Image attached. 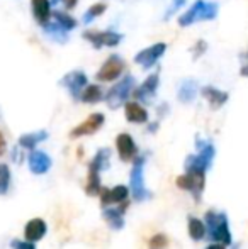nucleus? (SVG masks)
<instances>
[{
    "mask_svg": "<svg viewBox=\"0 0 248 249\" xmlns=\"http://www.w3.org/2000/svg\"><path fill=\"white\" fill-rule=\"evenodd\" d=\"M134 85H136L134 76L126 75L119 83H116L114 87H111V90L106 93L104 99H106L107 105H109L113 110H116V108H119L121 105H124L126 100H128V97L131 95L133 90H134Z\"/></svg>",
    "mask_w": 248,
    "mask_h": 249,
    "instance_id": "1",
    "label": "nucleus"
},
{
    "mask_svg": "<svg viewBox=\"0 0 248 249\" xmlns=\"http://www.w3.org/2000/svg\"><path fill=\"white\" fill-rule=\"evenodd\" d=\"M126 70V61L121 58L119 54H111L106 61L102 63L100 70L95 73V78L97 82H102V83H109L117 80L121 75L124 73Z\"/></svg>",
    "mask_w": 248,
    "mask_h": 249,
    "instance_id": "2",
    "label": "nucleus"
},
{
    "mask_svg": "<svg viewBox=\"0 0 248 249\" xmlns=\"http://www.w3.org/2000/svg\"><path fill=\"white\" fill-rule=\"evenodd\" d=\"M206 232L214 241H221L223 244L231 243V236H229L228 222H226L225 215H216V213L209 212L206 215Z\"/></svg>",
    "mask_w": 248,
    "mask_h": 249,
    "instance_id": "3",
    "label": "nucleus"
},
{
    "mask_svg": "<svg viewBox=\"0 0 248 249\" xmlns=\"http://www.w3.org/2000/svg\"><path fill=\"white\" fill-rule=\"evenodd\" d=\"M123 34L116 31H85L83 39H87L92 48L100 50V48H116L123 41Z\"/></svg>",
    "mask_w": 248,
    "mask_h": 249,
    "instance_id": "4",
    "label": "nucleus"
},
{
    "mask_svg": "<svg viewBox=\"0 0 248 249\" xmlns=\"http://www.w3.org/2000/svg\"><path fill=\"white\" fill-rule=\"evenodd\" d=\"M165 51H167V43H155V44H152V46L141 50L139 53H136L134 61L138 63L139 66H143L145 70H150L152 66L156 65V61H158L163 54H165Z\"/></svg>",
    "mask_w": 248,
    "mask_h": 249,
    "instance_id": "5",
    "label": "nucleus"
},
{
    "mask_svg": "<svg viewBox=\"0 0 248 249\" xmlns=\"http://www.w3.org/2000/svg\"><path fill=\"white\" fill-rule=\"evenodd\" d=\"M87 83H89V78H87L85 73L80 71V70H73V71L66 73L60 80V85L68 90L73 99H80V93H82V90L87 87Z\"/></svg>",
    "mask_w": 248,
    "mask_h": 249,
    "instance_id": "6",
    "label": "nucleus"
},
{
    "mask_svg": "<svg viewBox=\"0 0 248 249\" xmlns=\"http://www.w3.org/2000/svg\"><path fill=\"white\" fill-rule=\"evenodd\" d=\"M158 85H160V71H155V73H152V75L146 76L145 82L133 90V97H134L138 102L148 104V102H152L153 97L156 95Z\"/></svg>",
    "mask_w": 248,
    "mask_h": 249,
    "instance_id": "7",
    "label": "nucleus"
},
{
    "mask_svg": "<svg viewBox=\"0 0 248 249\" xmlns=\"http://www.w3.org/2000/svg\"><path fill=\"white\" fill-rule=\"evenodd\" d=\"M104 121H106V117H104V114H100V112L90 114L82 124H78L72 132H70V138L76 139V138H82V136L95 134V132L104 125Z\"/></svg>",
    "mask_w": 248,
    "mask_h": 249,
    "instance_id": "8",
    "label": "nucleus"
},
{
    "mask_svg": "<svg viewBox=\"0 0 248 249\" xmlns=\"http://www.w3.org/2000/svg\"><path fill=\"white\" fill-rule=\"evenodd\" d=\"M143 164H145V158H138V160L134 161V166H133V171H131V188H133V194H134L136 200H146L152 197V194L145 188Z\"/></svg>",
    "mask_w": 248,
    "mask_h": 249,
    "instance_id": "9",
    "label": "nucleus"
},
{
    "mask_svg": "<svg viewBox=\"0 0 248 249\" xmlns=\"http://www.w3.org/2000/svg\"><path fill=\"white\" fill-rule=\"evenodd\" d=\"M204 173L206 171H199V170H191L186 175L177 178V185L184 190H191L195 195H199L204 188Z\"/></svg>",
    "mask_w": 248,
    "mask_h": 249,
    "instance_id": "10",
    "label": "nucleus"
},
{
    "mask_svg": "<svg viewBox=\"0 0 248 249\" xmlns=\"http://www.w3.org/2000/svg\"><path fill=\"white\" fill-rule=\"evenodd\" d=\"M201 95L209 102V105H211L212 110H218V108H221L223 105L228 102V99H229V93L228 92H223V90L216 89V87H212V85L202 87V89H201Z\"/></svg>",
    "mask_w": 248,
    "mask_h": 249,
    "instance_id": "11",
    "label": "nucleus"
},
{
    "mask_svg": "<svg viewBox=\"0 0 248 249\" xmlns=\"http://www.w3.org/2000/svg\"><path fill=\"white\" fill-rule=\"evenodd\" d=\"M31 10H33L34 20H36L41 27L50 22V19L53 17V12H51V0H31Z\"/></svg>",
    "mask_w": 248,
    "mask_h": 249,
    "instance_id": "12",
    "label": "nucleus"
},
{
    "mask_svg": "<svg viewBox=\"0 0 248 249\" xmlns=\"http://www.w3.org/2000/svg\"><path fill=\"white\" fill-rule=\"evenodd\" d=\"M116 148H117V153H119V158L123 161H131L133 158L136 156V153H138L134 139L129 134H126V132H123V134H119L116 138Z\"/></svg>",
    "mask_w": 248,
    "mask_h": 249,
    "instance_id": "13",
    "label": "nucleus"
},
{
    "mask_svg": "<svg viewBox=\"0 0 248 249\" xmlns=\"http://www.w3.org/2000/svg\"><path fill=\"white\" fill-rule=\"evenodd\" d=\"M124 112L126 119L133 124H145L148 121V110L139 102H126Z\"/></svg>",
    "mask_w": 248,
    "mask_h": 249,
    "instance_id": "14",
    "label": "nucleus"
},
{
    "mask_svg": "<svg viewBox=\"0 0 248 249\" xmlns=\"http://www.w3.org/2000/svg\"><path fill=\"white\" fill-rule=\"evenodd\" d=\"M29 168L33 173L43 175L51 168V158L43 151H33L29 154Z\"/></svg>",
    "mask_w": 248,
    "mask_h": 249,
    "instance_id": "15",
    "label": "nucleus"
},
{
    "mask_svg": "<svg viewBox=\"0 0 248 249\" xmlns=\"http://www.w3.org/2000/svg\"><path fill=\"white\" fill-rule=\"evenodd\" d=\"M44 234H46V222H44L43 219H33L26 224V229H24V237H26V241L36 243Z\"/></svg>",
    "mask_w": 248,
    "mask_h": 249,
    "instance_id": "16",
    "label": "nucleus"
},
{
    "mask_svg": "<svg viewBox=\"0 0 248 249\" xmlns=\"http://www.w3.org/2000/svg\"><path fill=\"white\" fill-rule=\"evenodd\" d=\"M202 3H204V0H195V2L192 3V7H189L182 16H179V26L180 27H189L194 22H199V19H201Z\"/></svg>",
    "mask_w": 248,
    "mask_h": 249,
    "instance_id": "17",
    "label": "nucleus"
},
{
    "mask_svg": "<svg viewBox=\"0 0 248 249\" xmlns=\"http://www.w3.org/2000/svg\"><path fill=\"white\" fill-rule=\"evenodd\" d=\"M197 90H199L197 83H195L194 80H186V82L180 83L177 97H179V100L182 102V104H191V102L195 99V95H197Z\"/></svg>",
    "mask_w": 248,
    "mask_h": 249,
    "instance_id": "18",
    "label": "nucleus"
},
{
    "mask_svg": "<svg viewBox=\"0 0 248 249\" xmlns=\"http://www.w3.org/2000/svg\"><path fill=\"white\" fill-rule=\"evenodd\" d=\"M102 99H104V93L99 85H89L87 83V87L80 93V100L83 104H97V102H100Z\"/></svg>",
    "mask_w": 248,
    "mask_h": 249,
    "instance_id": "19",
    "label": "nucleus"
},
{
    "mask_svg": "<svg viewBox=\"0 0 248 249\" xmlns=\"http://www.w3.org/2000/svg\"><path fill=\"white\" fill-rule=\"evenodd\" d=\"M48 138L46 131H36V132H29V134H22L19 138V144L26 149H33L36 144H39L41 141Z\"/></svg>",
    "mask_w": 248,
    "mask_h": 249,
    "instance_id": "20",
    "label": "nucleus"
},
{
    "mask_svg": "<svg viewBox=\"0 0 248 249\" xmlns=\"http://www.w3.org/2000/svg\"><path fill=\"white\" fill-rule=\"evenodd\" d=\"M43 31L48 34V36L51 37V39L57 41V43H60V44H63V43H66V41H68L66 31L63 29L60 24H57V22H48V24H44Z\"/></svg>",
    "mask_w": 248,
    "mask_h": 249,
    "instance_id": "21",
    "label": "nucleus"
},
{
    "mask_svg": "<svg viewBox=\"0 0 248 249\" xmlns=\"http://www.w3.org/2000/svg\"><path fill=\"white\" fill-rule=\"evenodd\" d=\"M100 190V180H99V168L94 163H90L89 166V180L85 185V192L89 195H97V192Z\"/></svg>",
    "mask_w": 248,
    "mask_h": 249,
    "instance_id": "22",
    "label": "nucleus"
},
{
    "mask_svg": "<svg viewBox=\"0 0 248 249\" xmlns=\"http://www.w3.org/2000/svg\"><path fill=\"white\" fill-rule=\"evenodd\" d=\"M53 19H55V22H57V24H60L66 33H70V31H73L76 26H78V22H76L75 17H72L70 14H66V12H61V10H55Z\"/></svg>",
    "mask_w": 248,
    "mask_h": 249,
    "instance_id": "23",
    "label": "nucleus"
},
{
    "mask_svg": "<svg viewBox=\"0 0 248 249\" xmlns=\"http://www.w3.org/2000/svg\"><path fill=\"white\" fill-rule=\"evenodd\" d=\"M107 10V3L106 2H95L92 3V5L89 7V9L85 10V14H83L82 20L83 24H90L92 20H95L97 17H100L104 12Z\"/></svg>",
    "mask_w": 248,
    "mask_h": 249,
    "instance_id": "24",
    "label": "nucleus"
},
{
    "mask_svg": "<svg viewBox=\"0 0 248 249\" xmlns=\"http://www.w3.org/2000/svg\"><path fill=\"white\" fill-rule=\"evenodd\" d=\"M189 234H191L192 239L201 241L206 234V224L201 222L199 219H191L189 220Z\"/></svg>",
    "mask_w": 248,
    "mask_h": 249,
    "instance_id": "25",
    "label": "nucleus"
},
{
    "mask_svg": "<svg viewBox=\"0 0 248 249\" xmlns=\"http://www.w3.org/2000/svg\"><path fill=\"white\" fill-rule=\"evenodd\" d=\"M121 210H114V209H107L104 210V219L114 229H121L123 227V217H121Z\"/></svg>",
    "mask_w": 248,
    "mask_h": 249,
    "instance_id": "26",
    "label": "nucleus"
},
{
    "mask_svg": "<svg viewBox=\"0 0 248 249\" xmlns=\"http://www.w3.org/2000/svg\"><path fill=\"white\" fill-rule=\"evenodd\" d=\"M10 187V170L7 164H0V195H5Z\"/></svg>",
    "mask_w": 248,
    "mask_h": 249,
    "instance_id": "27",
    "label": "nucleus"
},
{
    "mask_svg": "<svg viewBox=\"0 0 248 249\" xmlns=\"http://www.w3.org/2000/svg\"><path fill=\"white\" fill-rule=\"evenodd\" d=\"M109 158H111V151L107 148H102V149L97 151V154H95V158H94L92 163L95 164L99 170H104V168L109 166Z\"/></svg>",
    "mask_w": 248,
    "mask_h": 249,
    "instance_id": "28",
    "label": "nucleus"
},
{
    "mask_svg": "<svg viewBox=\"0 0 248 249\" xmlns=\"http://www.w3.org/2000/svg\"><path fill=\"white\" fill-rule=\"evenodd\" d=\"M169 244V237L163 234H156L152 241H150V249H165Z\"/></svg>",
    "mask_w": 248,
    "mask_h": 249,
    "instance_id": "29",
    "label": "nucleus"
},
{
    "mask_svg": "<svg viewBox=\"0 0 248 249\" xmlns=\"http://www.w3.org/2000/svg\"><path fill=\"white\" fill-rule=\"evenodd\" d=\"M126 197H128V188L123 187V185L111 190V200L113 202H123V200H126Z\"/></svg>",
    "mask_w": 248,
    "mask_h": 249,
    "instance_id": "30",
    "label": "nucleus"
},
{
    "mask_svg": "<svg viewBox=\"0 0 248 249\" xmlns=\"http://www.w3.org/2000/svg\"><path fill=\"white\" fill-rule=\"evenodd\" d=\"M206 50H208V43H206L204 39H199L197 43L194 44V48H192V54H194V59L201 58L202 54L206 53Z\"/></svg>",
    "mask_w": 248,
    "mask_h": 249,
    "instance_id": "31",
    "label": "nucleus"
},
{
    "mask_svg": "<svg viewBox=\"0 0 248 249\" xmlns=\"http://www.w3.org/2000/svg\"><path fill=\"white\" fill-rule=\"evenodd\" d=\"M14 249H36L31 241H12Z\"/></svg>",
    "mask_w": 248,
    "mask_h": 249,
    "instance_id": "32",
    "label": "nucleus"
},
{
    "mask_svg": "<svg viewBox=\"0 0 248 249\" xmlns=\"http://www.w3.org/2000/svg\"><path fill=\"white\" fill-rule=\"evenodd\" d=\"M186 3V0H172V7H170V10H169V14L165 16V19H169L170 16H172L173 12H177V10L180 9V7Z\"/></svg>",
    "mask_w": 248,
    "mask_h": 249,
    "instance_id": "33",
    "label": "nucleus"
},
{
    "mask_svg": "<svg viewBox=\"0 0 248 249\" xmlns=\"http://www.w3.org/2000/svg\"><path fill=\"white\" fill-rule=\"evenodd\" d=\"M111 202H113V200H111V190L109 188H104V190L100 192V203L106 207L107 203H111Z\"/></svg>",
    "mask_w": 248,
    "mask_h": 249,
    "instance_id": "34",
    "label": "nucleus"
},
{
    "mask_svg": "<svg viewBox=\"0 0 248 249\" xmlns=\"http://www.w3.org/2000/svg\"><path fill=\"white\" fill-rule=\"evenodd\" d=\"M63 3H65L66 10H73L76 7V3H78V0H63Z\"/></svg>",
    "mask_w": 248,
    "mask_h": 249,
    "instance_id": "35",
    "label": "nucleus"
},
{
    "mask_svg": "<svg viewBox=\"0 0 248 249\" xmlns=\"http://www.w3.org/2000/svg\"><path fill=\"white\" fill-rule=\"evenodd\" d=\"M5 153V138H3L2 131H0V156Z\"/></svg>",
    "mask_w": 248,
    "mask_h": 249,
    "instance_id": "36",
    "label": "nucleus"
},
{
    "mask_svg": "<svg viewBox=\"0 0 248 249\" xmlns=\"http://www.w3.org/2000/svg\"><path fill=\"white\" fill-rule=\"evenodd\" d=\"M240 75L245 76V78H248V63H247V65H243V66H242V70H240Z\"/></svg>",
    "mask_w": 248,
    "mask_h": 249,
    "instance_id": "37",
    "label": "nucleus"
},
{
    "mask_svg": "<svg viewBox=\"0 0 248 249\" xmlns=\"http://www.w3.org/2000/svg\"><path fill=\"white\" fill-rule=\"evenodd\" d=\"M208 249H225V244H212V246H209Z\"/></svg>",
    "mask_w": 248,
    "mask_h": 249,
    "instance_id": "38",
    "label": "nucleus"
},
{
    "mask_svg": "<svg viewBox=\"0 0 248 249\" xmlns=\"http://www.w3.org/2000/svg\"><path fill=\"white\" fill-rule=\"evenodd\" d=\"M63 2V0H51V5H57V3H60Z\"/></svg>",
    "mask_w": 248,
    "mask_h": 249,
    "instance_id": "39",
    "label": "nucleus"
},
{
    "mask_svg": "<svg viewBox=\"0 0 248 249\" xmlns=\"http://www.w3.org/2000/svg\"><path fill=\"white\" fill-rule=\"evenodd\" d=\"M245 58L248 59V50H247V54H245Z\"/></svg>",
    "mask_w": 248,
    "mask_h": 249,
    "instance_id": "40",
    "label": "nucleus"
}]
</instances>
